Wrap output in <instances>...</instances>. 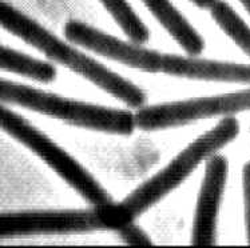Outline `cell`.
<instances>
[{"mask_svg":"<svg viewBox=\"0 0 250 248\" xmlns=\"http://www.w3.org/2000/svg\"><path fill=\"white\" fill-rule=\"evenodd\" d=\"M242 183H244V200H245V224L248 243L250 244V162L244 166L242 170Z\"/></svg>","mask_w":250,"mask_h":248,"instance_id":"9a60e30c","label":"cell"},{"mask_svg":"<svg viewBox=\"0 0 250 248\" xmlns=\"http://www.w3.org/2000/svg\"><path fill=\"white\" fill-rule=\"evenodd\" d=\"M0 101L26 107L75 126L108 134L130 135L135 128L134 115L127 111L71 100L1 77Z\"/></svg>","mask_w":250,"mask_h":248,"instance_id":"3957f363","label":"cell"},{"mask_svg":"<svg viewBox=\"0 0 250 248\" xmlns=\"http://www.w3.org/2000/svg\"><path fill=\"white\" fill-rule=\"evenodd\" d=\"M0 27L35 47L36 50L42 51L50 59L64 64L67 68L92 81L99 88L123 100L127 106L141 107L146 100V95L141 88L123 79L122 76L110 71L90 56L63 43L39 23L1 0Z\"/></svg>","mask_w":250,"mask_h":248,"instance_id":"7a4b0ae2","label":"cell"},{"mask_svg":"<svg viewBox=\"0 0 250 248\" xmlns=\"http://www.w3.org/2000/svg\"><path fill=\"white\" fill-rule=\"evenodd\" d=\"M228 175V162L221 155H211L206 163L204 183L199 192L194 226L193 244L213 246L215 244V229L220 203L224 193Z\"/></svg>","mask_w":250,"mask_h":248,"instance_id":"ba28073f","label":"cell"},{"mask_svg":"<svg viewBox=\"0 0 250 248\" xmlns=\"http://www.w3.org/2000/svg\"><path fill=\"white\" fill-rule=\"evenodd\" d=\"M215 23L220 25L224 32L230 36L235 44L245 51L250 56V28L245 21L241 19L228 3L224 0H215L214 4L209 8Z\"/></svg>","mask_w":250,"mask_h":248,"instance_id":"7c38bea8","label":"cell"},{"mask_svg":"<svg viewBox=\"0 0 250 248\" xmlns=\"http://www.w3.org/2000/svg\"><path fill=\"white\" fill-rule=\"evenodd\" d=\"M101 3L134 43L142 44L147 40L148 30L126 0H101Z\"/></svg>","mask_w":250,"mask_h":248,"instance_id":"4fadbf2b","label":"cell"},{"mask_svg":"<svg viewBox=\"0 0 250 248\" xmlns=\"http://www.w3.org/2000/svg\"><path fill=\"white\" fill-rule=\"evenodd\" d=\"M240 134V123L234 116L225 117L210 131L205 132L194 142L190 143L184 151L175 156L167 166L145 182L135 191L118 204L102 206L106 229H119L133 223L146 210L158 203L162 198L177 188L199 163L209 159L215 152L229 144Z\"/></svg>","mask_w":250,"mask_h":248,"instance_id":"6da1fadb","label":"cell"},{"mask_svg":"<svg viewBox=\"0 0 250 248\" xmlns=\"http://www.w3.org/2000/svg\"><path fill=\"white\" fill-rule=\"evenodd\" d=\"M171 75L198 80L250 83V64H237L175 55Z\"/></svg>","mask_w":250,"mask_h":248,"instance_id":"9c48e42d","label":"cell"},{"mask_svg":"<svg viewBox=\"0 0 250 248\" xmlns=\"http://www.w3.org/2000/svg\"><path fill=\"white\" fill-rule=\"evenodd\" d=\"M195 5H198L201 8H210L211 5L214 4L215 0H191Z\"/></svg>","mask_w":250,"mask_h":248,"instance_id":"2e32d148","label":"cell"},{"mask_svg":"<svg viewBox=\"0 0 250 248\" xmlns=\"http://www.w3.org/2000/svg\"><path fill=\"white\" fill-rule=\"evenodd\" d=\"M248 110H250V90L145 107L134 115V120L141 130L153 131Z\"/></svg>","mask_w":250,"mask_h":248,"instance_id":"5b68a950","label":"cell"},{"mask_svg":"<svg viewBox=\"0 0 250 248\" xmlns=\"http://www.w3.org/2000/svg\"><path fill=\"white\" fill-rule=\"evenodd\" d=\"M64 34L68 40L126 66L147 72L166 71L168 55L147 50L139 46L138 43L119 40L91 25L78 20H70L64 27Z\"/></svg>","mask_w":250,"mask_h":248,"instance_id":"52a82bcc","label":"cell"},{"mask_svg":"<svg viewBox=\"0 0 250 248\" xmlns=\"http://www.w3.org/2000/svg\"><path fill=\"white\" fill-rule=\"evenodd\" d=\"M240 1L244 4V7H245L246 10H248V12L250 14V0H240Z\"/></svg>","mask_w":250,"mask_h":248,"instance_id":"e0dca14e","label":"cell"},{"mask_svg":"<svg viewBox=\"0 0 250 248\" xmlns=\"http://www.w3.org/2000/svg\"><path fill=\"white\" fill-rule=\"evenodd\" d=\"M0 68L27 76L42 83L52 81L56 76V70L51 64L34 59L31 56L11 50L1 44H0Z\"/></svg>","mask_w":250,"mask_h":248,"instance_id":"8fae6325","label":"cell"},{"mask_svg":"<svg viewBox=\"0 0 250 248\" xmlns=\"http://www.w3.org/2000/svg\"><path fill=\"white\" fill-rule=\"evenodd\" d=\"M119 236L128 244H134V246H150L151 240L146 233L143 232L142 229L133 223H128L123 226L119 229H117Z\"/></svg>","mask_w":250,"mask_h":248,"instance_id":"5bb4252c","label":"cell"},{"mask_svg":"<svg viewBox=\"0 0 250 248\" xmlns=\"http://www.w3.org/2000/svg\"><path fill=\"white\" fill-rule=\"evenodd\" d=\"M143 3L188 54L197 56L204 51L202 38L170 3V0H143Z\"/></svg>","mask_w":250,"mask_h":248,"instance_id":"30bf717a","label":"cell"},{"mask_svg":"<svg viewBox=\"0 0 250 248\" xmlns=\"http://www.w3.org/2000/svg\"><path fill=\"white\" fill-rule=\"evenodd\" d=\"M97 229H106L102 206H97L94 210L0 213V239L90 232Z\"/></svg>","mask_w":250,"mask_h":248,"instance_id":"8992f818","label":"cell"},{"mask_svg":"<svg viewBox=\"0 0 250 248\" xmlns=\"http://www.w3.org/2000/svg\"><path fill=\"white\" fill-rule=\"evenodd\" d=\"M0 128L42 157L58 175H61L72 188H75L87 202L94 204L95 207L104 206L111 202L108 193L103 190L102 186L75 159H72L68 152L62 150L50 137H47L38 128L31 126L24 117L1 104Z\"/></svg>","mask_w":250,"mask_h":248,"instance_id":"277c9868","label":"cell"}]
</instances>
